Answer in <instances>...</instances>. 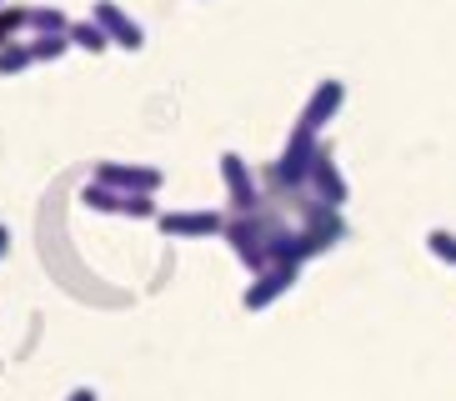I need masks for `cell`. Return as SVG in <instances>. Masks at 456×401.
Instances as JSON below:
<instances>
[{
	"label": "cell",
	"instance_id": "6da1fadb",
	"mask_svg": "<svg viewBox=\"0 0 456 401\" xmlns=\"http://www.w3.org/2000/svg\"><path fill=\"white\" fill-rule=\"evenodd\" d=\"M316 151H322L316 131H306V126L296 120V131L286 135V146H281V160H276V181H281V186H306V176H311V160H316Z\"/></svg>",
	"mask_w": 456,
	"mask_h": 401
},
{
	"label": "cell",
	"instance_id": "7a4b0ae2",
	"mask_svg": "<svg viewBox=\"0 0 456 401\" xmlns=\"http://www.w3.org/2000/svg\"><path fill=\"white\" fill-rule=\"evenodd\" d=\"M156 226H161L166 241H206V236L226 231V216L221 211H161Z\"/></svg>",
	"mask_w": 456,
	"mask_h": 401
},
{
	"label": "cell",
	"instance_id": "3957f363",
	"mask_svg": "<svg viewBox=\"0 0 456 401\" xmlns=\"http://www.w3.org/2000/svg\"><path fill=\"white\" fill-rule=\"evenodd\" d=\"M95 181H106V186H116V191H146V196H156L166 176L156 171V166H131V160H95Z\"/></svg>",
	"mask_w": 456,
	"mask_h": 401
},
{
	"label": "cell",
	"instance_id": "277c9868",
	"mask_svg": "<svg viewBox=\"0 0 456 401\" xmlns=\"http://www.w3.org/2000/svg\"><path fill=\"white\" fill-rule=\"evenodd\" d=\"M311 196L322 200V206H331V211H341L346 206V176H341V166H336L331 151H316V160H311V176H306Z\"/></svg>",
	"mask_w": 456,
	"mask_h": 401
},
{
	"label": "cell",
	"instance_id": "5b68a950",
	"mask_svg": "<svg viewBox=\"0 0 456 401\" xmlns=\"http://www.w3.org/2000/svg\"><path fill=\"white\" fill-rule=\"evenodd\" d=\"M296 271H301V266H266V271H256V281L246 286V296H241V307L246 311L276 307V301H281V296L296 286Z\"/></svg>",
	"mask_w": 456,
	"mask_h": 401
},
{
	"label": "cell",
	"instance_id": "8992f818",
	"mask_svg": "<svg viewBox=\"0 0 456 401\" xmlns=\"http://www.w3.org/2000/svg\"><path fill=\"white\" fill-rule=\"evenodd\" d=\"M341 106H346V86H341V80H322V86L311 91V101L301 106V126L322 135L326 126L341 116Z\"/></svg>",
	"mask_w": 456,
	"mask_h": 401
},
{
	"label": "cell",
	"instance_id": "52a82bcc",
	"mask_svg": "<svg viewBox=\"0 0 456 401\" xmlns=\"http://www.w3.org/2000/svg\"><path fill=\"white\" fill-rule=\"evenodd\" d=\"M221 181H226V196H231V206H236V211H261L256 176H251V166H246L236 151H226V156H221Z\"/></svg>",
	"mask_w": 456,
	"mask_h": 401
},
{
	"label": "cell",
	"instance_id": "ba28073f",
	"mask_svg": "<svg viewBox=\"0 0 456 401\" xmlns=\"http://www.w3.org/2000/svg\"><path fill=\"white\" fill-rule=\"evenodd\" d=\"M95 20H101V30L110 36V45H121V51H141L146 45V30H141V20H131V15L116 5V0H95Z\"/></svg>",
	"mask_w": 456,
	"mask_h": 401
},
{
	"label": "cell",
	"instance_id": "9c48e42d",
	"mask_svg": "<svg viewBox=\"0 0 456 401\" xmlns=\"http://www.w3.org/2000/svg\"><path fill=\"white\" fill-rule=\"evenodd\" d=\"M126 196L131 191H116V186H106V181H86L81 186V206L86 211H101V216H126Z\"/></svg>",
	"mask_w": 456,
	"mask_h": 401
},
{
	"label": "cell",
	"instance_id": "30bf717a",
	"mask_svg": "<svg viewBox=\"0 0 456 401\" xmlns=\"http://www.w3.org/2000/svg\"><path fill=\"white\" fill-rule=\"evenodd\" d=\"M70 45H76V51H91V55H106L110 51V36L106 30H101V20H70Z\"/></svg>",
	"mask_w": 456,
	"mask_h": 401
},
{
	"label": "cell",
	"instance_id": "8fae6325",
	"mask_svg": "<svg viewBox=\"0 0 456 401\" xmlns=\"http://www.w3.org/2000/svg\"><path fill=\"white\" fill-rule=\"evenodd\" d=\"M66 51H76V45H70V30H51V36H30V55H36V66H51V61H61Z\"/></svg>",
	"mask_w": 456,
	"mask_h": 401
},
{
	"label": "cell",
	"instance_id": "7c38bea8",
	"mask_svg": "<svg viewBox=\"0 0 456 401\" xmlns=\"http://www.w3.org/2000/svg\"><path fill=\"white\" fill-rule=\"evenodd\" d=\"M30 66H36V55H30V40H11V45H0V76H5V80L26 76Z\"/></svg>",
	"mask_w": 456,
	"mask_h": 401
},
{
	"label": "cell",
	"instance_id": "4fadbf2b",
	"mask_svg": "<svg viewBox=\"0 0 456 401\" xmlns=\"http://www.w3.org/2000/svg\"><path fill=\"white\" fill-rule=\"evenodd\" d=\"M20 30H30V5H0V45L20 40Z\"/></svg>",
	"mask_w": 456,
	"mask_h": 401
},
{
	"label": "cell",
	"instance_id": "5bb4252c",
	"mask_svg": "<svg viewBox=\"0 0 456 401\" xmlns=\"http://www.w3.org/2000/svg\"><path fill=\"white\" fill-rule=\"evenodd\" d=\"M427 251H431V261H442V266H456V231L431 226V231H427Z\"/></svg>",
	"mask_w": 456,
	"mask_h": 401
},
{
	"label": "cell",
	"instance_id": "9a60e30c",
	"mask_svg": "<svg viewBox=\"0 0 456 401\" xmlns=\"http://www.w3.org/2000/svg\"><path fill=\"white\" fill-rule=\"evenodd\" d=\"M51 30H70V20L55 5H30V36H51Z\"/></svg>",
	"mask_w": 456,
	"mask_h": 401
},
{
	"label": "cell",
	"instance_id": "2e32d148",
	"mask_svg": "<svg viewBox=\"0 0 456 401\" xmlns=\"http://www.w3.org/2000/svg\"><path fill=\"white\" fill-rule=\"evenodd\" d=\"M66 401H101V397H95V391L91 387H76V391H70V397Z\"/></svg>",
	"mask_w": 456,
	"mask_h": 401
},
{
	"label": "cell",
	"instance_id": "e0dca14e",
	"mask_svg": "<svg viewBox=\"0 0 456 401\" xmlns=\"http://www.w3.org/2000/svg\"><path fill=\"white\" fill-rule=\"evenodd\" d=\"M5 251H11V226L0 221V261H5Z\"/></svg>",
	"mask_w": 456,
	"mask_h": 401
},
{
	"label": "cell",
	"instance_id": "ac0fdd59",
	"mask_svg": "<svg viewBox=\"0 0 456 401\" xmlns=\"http://www.w3.org/2000/svg\"><path fill=\"white\" fill-rule=\"evenodd\" d=\"M0 5H5V0H0Z\"/></svg>",
	"mask_w": 456,
	"mask_h": 401
}]
</instances>
